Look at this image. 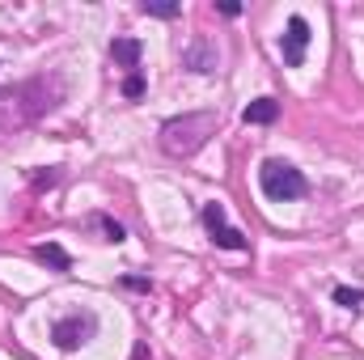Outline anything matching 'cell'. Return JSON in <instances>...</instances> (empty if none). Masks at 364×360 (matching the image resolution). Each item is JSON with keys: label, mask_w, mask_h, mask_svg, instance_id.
I'll return each mask as SVG.
<instances>
[{"label": "cell", "mask_w": 364, "mask_h": 360, "mask_svg": "<svg viewBox=\"0 0 364 360\" xmlns=\"http://www.w3.org/2000/svg\"><path fill=\"white\" fill-rule=\"evenodd\" d=\"M182 64H186L191 73H216V64H220V47H216L212 38H191L186 51H182Z\"/></svg>", "instance_id": "obj_7"}, {"label": "cell", "mask_w": 364, "mask_h": 360, "mask_svg": "<svg viewBox=\"0 0 364 360\" xmlns=\"http://www.w3.org/2000/svg\"><path fill=\"white\" fill-rule=\"evenodd\" d=\"M140 9H144V13H153V17H178V4H149V0H144Z\"/></svg>", "instance_id": "obj_13"}, {"label": "cell", "mask_w": 364, "mask_h": 360, "mask_svg": "<svg viewBox=\"0 0 364 360\" xmlns=\"http://www.w3.org/2000/svg\"><path fill=\"white\" fill-rule=\"evenodd\" d=\"M93 221H97V225H102V229H106V242H123V238H127V233H123V225H119V221H110V216H93Z\"/></svg>", "instance_id": "obj_12"}, {"label": "cell", "mask_w": 364, "mask_h": 360, "mask_svg": "<svg viewBox=\"0 0 364 360\" xmlns=\"http://www.w3.org/2000/svg\"><path fill=\"white\" fill-rule=\"evenodd\" d=\"M275 115H279V106H275V97H259V102H250L246 106V123H272Z\"/></svg>", "instance_id": "obj_9"}, {"label": "cell", "mask_w": 364, "mask_h": 360, "mask_svg": "<svg viewBox=\"0 0 364 360\" xmlns=\"http://www.w3.org/2000/svg\"><path fill=\"white\" fill-rule=\"evenodd\" d=\"M34 259H43V263H51V268H60V271H68V255L55 246V242H47V246H38L34 250Z\"/></svg>", "instance_id": "obj_10"}, {"label": "cell", "mask_w": 364, "mask_h": 360, "mask_svg": "<svg viewBox=\"0 0 364 360\" xmlns=\"http://www.w3.org/2000/svg\"><path fill=\"white\" fill-rule=\"evenodd\" d=\"M110 55H114L123 68H132V73L140 68V43H136V38H114V43H110Z\"/></svg>", "instance_id": "obj_8"}, {"label": "cell", "mask_w": 364, "mask_h": 360, "mask_svg": "<svg viewBox=\"0 0 364 360\" xmlns=\"http://www.w3.org/2000/svg\"><path fill=\"white\" fill-rule=\"evenodd\" d=\"M259 186H263V195L275 199V203H288V199H301L305 191H309V182L305 174L296 170V166H288V162H263L259 166Z\"/></svg>", "instance_id": "obj_3"}, {"label": "cell", "mask_w": 364, "mask_h": 360, "mask_svg": "<svg viewBox=\"0 0 364 360\" xmlns=\"http://www.w3.org/2000/svg\"><path fill=\"white\" fill-rule=\"evenodd\" d=\"M305 47H309V21H305L301 13H292V17H288V30L279 34V55H284V64H288V68H301V64H305Z\"/></svg>", "instance_id": "obj_6"}, {"label": "cell", "mask_w": 364, "mask_h": 360, "mask_svg": "<svg viewBox=\"0 0 364 360\" xmlns=\"http://www.w3.org/2000/svg\"><path fill=\"white\" fill-rule=\"evenodd\" d=\"M335 301H339L343 309H360V305H364V292H360V288H335Z\"/></svg>", "instance_id": "obj_11"}, {"label": "cell", "mask_w": 364, "mask_h": 360, "mask_svg": "<svg viewBox=\"0 0 364 360\" xmlns=\"http://www.w3.org/2000/svg\"><path fill=\"white\" fill-rule=\"evenodd\" d=\"M212 136H216V115L212 110H186V115H174V119L161 123V136L157 140H161V149L170 157H191Z\"/></svg>", "instance_id": "obj_2"}, {"label": "cell", "mask_w": 364, "mask_h": 360, "mask_svg": "<svg viewBox=\"0 0 364 360\" xmlns=\"http://www.w3.org/2000/svg\"><path fill=\"white\" fill-rule=\"evenodd\" d=\"M132 360H149V348H144V344H136V352H132Z\"/></svg>", "instance_id": "obj_15"}, {"label": "cell", "mask_w": 364, "mask_h": 360, "mask_svg": "<svg viewBox=\"0 0 364 360\" xmlns=\"http://www.w3.org/2000/svg\"><path fill=\"white\" fill-rule=\"evenodd\" d=\"M203 229L212 233L216 246H225V250H246V233H242L237 225H229L225 203H203Z\"/></svg>", "instance_id": "obj_5"}, {"label": "cell", "mask_w": 364, "mask_h": 360, "mask_svg": "<svg viewBox=\"0 0 364 360\" xmlns=\"http://www.w3.org/2000/svg\"><path fill=\"white\" fill-rule=\"evenodd\" d=\"M123 93H127V97H140V93H144V81H140V73H132V77L123 81Z\"/></svg>", "instance_id": "obj_14"}, {"label": "cell", "mask_w": 364, "mask_h": 360, "mask_svg": "<svg viewBox=\"0 0 364 360\" xmlns=\"http://www.w3.org/2000/svg\"><path fill=\"white\" fill-rule=\"evenodd\" d=\"M93 335H97V314L93 309H73V314H64L51 327V339H55L60 352H77L81 344H90Z\"/></svg>", "instance_id": "obj_4"}, {"label": "cell", "mask_w": 364, "mask_h": 360, "mask_svg": "<svg viewBox=\"0 0 364 360\" xmlns=\"http://www.w3.org/2000/svg\"><path fill=\"white\" fill-rule=\"evenodd\" d=\"M64 97L60 77H30V81H17V85H4L0 90V132H21V127H34L43 115H51Z\"/></svg>", "instance_id": "obj_1"}]
</instances>
